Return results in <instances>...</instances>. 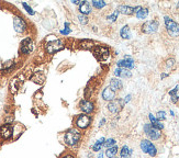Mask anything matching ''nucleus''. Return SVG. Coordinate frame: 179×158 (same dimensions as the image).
Wrapping results in <instances>:
<instances>
[{"mask_svg":"<svg viewBox=\"0 0 179 158\" xmlns=\"http://www.w3.org/2000/svg\"><path fill=\"white\" fill-rule=\"evenodd\" d=\"M133 150L128 146V145H123L120 149V158H132Z\"/></svg>","mask_w":179,"mask_h":158,"instance_id":"a211bd4d","label":"nucleus"},{"mask_svg":"<svg viewBox=\"0 0 179 158\" xmlns=\"http://www.w3.org/2000/svg\"><path fill=\"white\" fill-rule=\"evenodd\" d=\"M105 140H107V138H105V137L99 138V140H97V142L95 143L94 145H92V150H94V151H98V153H99V151L102 150V147L105 146Z\"/></svg>","mask_w":179,"mask_h":158,"instance_id":"4be33fe9","label":"nucleus"},{"mask_svg":"<svg viewBox=\"0 0 179 158\" xmlns=\"http://www.w3.org/2000/svg\"><path fill=\"white\" fill-rule=\"evenodd\" d=\"M120 36H121L123 40H130L131 38V30L128 24L124 25L121 29V31H120Z\"/></svg>","mask_w":179,"mask_h":158,"instance_id":"5701e85b","label":"nucleus"},{"mask_svg":"<svg viewBox=\"0 0 179 158\" xmlns=\"http://www.w3.org/2000/svg\"><path fill=\"white\" fill-rule=\"evenodd\" d=\"M131 98H132V96H131V94H128V96L125 97V99H124L123 100V102H124V104H126V103L129 102V101L131 100Z\"/></svg>","mask_w":179,"mask_h":158,"instance_id":"f704fd0d","label":"nucleus"},{"mask_svg":"<svg viewBox=\"0 0 179 158\" xmlns=\"http://www.w3.org/2000/svg\"><path fill=\"white\" fill-rule=\"evenodd\" d=\"M33 42H32V40L30 38H27L21 43V52L23 54H30L33 51Z\"/></svg>","mask_w":179,"mask_h":158,"instance_id":"f8f14e48","label":"nucleus"},{"mask_svg":"<svg viewBox=\"0 0 179 158\" xmlns=\"http://www.w3.org/2000/svg\"><path fill=\"white\" fill-rule=\"evenodd\" d=\"M156 119L158 121H164L166 120V112L165 111H158L156 114Z\"/></svg>","mask_w":179,"mask_h":158,"instance_id":"cd10ccee","label":"nucleus"},{"mask_svg":"<svg viewBox=\"0 0 179 158\" xmlns=\"http://www.w3.org/2000/svg\"><path fill=\"white\" fill-rule=\"evenodd\" d=\"M170 115H171V116H174V115H175L174 111H170Z\"/></svg>","mask_w":179,"mask_h":158,"instance_id":"ea45409f","label":"nucleus"},{"mask_svg":"<svg viewBox=\"0 0 179 158\" xmlns=\"http://www.w3.org/2000/svg\"><path fill=\"white\" fill-rule=\"evenodd\" d=\"M167 76H168V74H161V79H164V78L167 77Z\"/></svg>","mask_w":179,"mask_h":158,"instance_id":"58836bf2","label":"nucleus"},{"mask_svg":"<svg viewBox=\"0 0 179 158\" xmlns=\"http://www.w3.org/2000/svg\"><path fill=\"white\" fill-rule=\"evenodd\" d=\"M144 133H145V135L152 140H157L161 137V131L155 129L151 123L144 124Z\"/></svg>","mask_w":179,"mask_h":158,"instance_id":"7ed1b4c3","label":"nucleus"},{"mask_svg":"<svg viewBox=\"0 0 179 158\" xmlns=\"http://www.w3.org/2000/svg\"><path fill=\"white\" fill-rule=\"evenodd\" d=\"M62 158H75L73 155H70V154H67V155H65V156H63Z\"/></svg>","mask_w":179,"mask_h":158,"instance_id":"4c0bfd02","label":"nucleus"},{"mask_svg":"<svg viewBox=\"0 0 179 158\" xmlns=\"http://www.w3.org/2000/svg\"><path fill=\"white\" fill-rule=\"evenodd\" d=\"M22 6H23V7H24V8H25V10H27V11H28V12H29V13H30V14H32V16H33V14H34V13H35V12H34V11H33V9H32V8H31V7H29V5H28V3H22Z\"/></svg>","mask_w":179,"mask_h":158,"instance_id":"c756f323","label":"nucleus"},{"mask_svg":"<svg viewBox=\"0 0 179 158\" xmlns=\"http://www.w3.org/2000/svg\"><path fill=\"white\" fill-rule=\"evenodd\" d=\"M110 87L115 91V90L122 89L123 84H122V81L120 80L119 78H111V80H110Z\"/></svg>","mask_w":179,"mask_h":158,"instance_id":"412c9836","label":"nucleus"},{"mask_svg":"<svg viewBox=\"0 0 179 158\" xmlns=\"http://www.w3.org/2000/svg\"><path fill=\"white\" fill-rule=\"evenodd\" d=\"M114 158H118V157H114Z\"/></svg>","mask_w":179,"mask_h":158,"instance_id":"a19ab883","label":"nucleus"},{"mask_svg":"<svg viewBox=\"0 0 179 158\" xmlns=\"http://www.w3.org/2000/svg\"><path fill=\"white\" fill-rule=\"evenodd\" d=\"M115 98V91L112 89L111 87H107L105 88V90L102 91V99L105 101H112Z\"/></svg>","mask_w":179,"mask_h":158,"instance_id":"4468645a","label":"nucleus"},{"mask_svg":"<svg viewBox=\"0 0 179 158\" xmlns=\"http://www.w3.org/2000/svg\"><path fill=\"white\" fill-rule=\"evenodd\" d=\"M119 13L125 14V16H132L135 13V7H131V6H125V5H121L119 6L118 9Z\"/></svg>","mask_w":179,"mask_h":158,"instance_id":"2eb2a0df","label":"nucleus"},{"mask_svg":"<svg viewBox=\"0 0 179 158\" xmlns=\"http://www.w3.org/2000/svg\"><path fill=\"white\" fill-rule=\"evenodd\" d=\"M148 118H150V121H151V124L153 125V126L155 127V129L159 130V131H161V130L164 129V124L161 122V121H158L156 119V116H154V114L150 113L148 114Z\"/></svg>","mask_w":179,"mask_h":158,"instance_id":"6ab92c4d","label":"nucleus"},{"mask_svg":"<svg viewBox=\"0 0 179 158\" xmlns=\"http://www.w3.org/2000/svg\"><path fill=\"white\" fill-rule=\"evenodd\" d=\"M116 65H118V67H120V68H125L131 70L132 68H134V59H133L131 56L126 55L123 59L119 60V62L116 63Z\"/></svg>","mask_w":179,"mask_h":158,"instance_id":"1a4fd4ad","label":"nucleus"},{"mask_svg":"<svg viewBox=\"0 0 179 158\" xmlns=\"http://www.w3.org/2000/svg\"><path fill=\"white\" fill-rule=\"evenodd\" d=\"M159 28V22L156 20H151L146 21L143 25H142V32L145 34H153L157 32Z\"/></svg>","mask_w":179,"mask_h":158,"instance_id":"423d86ee","label":"nucleus"},{"mask_svg":"<svg viewBox=\"0 0 179 158\" xmlns=\"http://www.w3.org/2000/svg\"><path fill=\"white\" fill-rule=\"evenodd\" d=\"M116 145V140L114 138H108L105 140V148H110V147H113Z\"/></svg>","mask_w":179,"mask_h":158,"instance_id":"a878e982","label":"nucleus"},{"mask_svg":"<svg viewBox=\"0 0 179 158\" xmlns=\"http://www.w3.org/2000/svg\"><path fill=\"white\" fill-rule=\"evenodd\" d=\"M178 89H179V86L177 85L176 87L174 88V89H172V90H170V91L168 92V94H169V96L171 97V96H175V94H177V92H178Z\"/></svg>","mask_w":179,"mask_h":158,"instance_id":"7c9ffc66","label":"nucleus"},{"mask_svg":"<svg viewBox=\"0 0 179 158\" xmlns=\"http://www.w3.org/2000/svg\"><path fill=\"white\" fill-rule=\"evenodd\" d=\"M13 27L18 33H23L27 30V24H25L24 20L20 17H14L13 18Z\"/></svg>","mask_w":179,"mask_h":158,"instance_id":"9b49d317","label":"nucleus"},{"mask_svg":"<svg viewBox=\"0 0 179 158\" xmlns=\"http://www.w3.org/2000/svg\"><path fill=\"white\" fill-rule=\"evenodd\" d=\"M78 20L83 25H85V24H87V23H88V18H87V16H85V14H81V13L79 14Z\"/></svg>","mask_w":179,"mask_h":158,"instance_id":"c85d7f7f","label":"nucleus"},{"mask_svg":"<svg viewBox=\"0 0 179 158\" xmlns=\"http://www.w3.org/2000/svg\"><path fill=\"white\" fill-rule=\"evenodd\" d=\"M103 156H105V153L101 150V151H99V153H98V156H97V158H103Z\"/></svg>","mask_w":179,"mask_h":158,"instance_id":"c9c22d12","label":"nucleus"},{"mask_svg":"<svg viewBox=\"0 0 179 158\" xmlns=\"http://www.w3.org/2000/svg\"><path fill=\"white\" fill-rule=\"evenodd\" d=\"M142 151L147 155H150L151 157H155L157 155V148L150 140H141V144H140Z\"/></svg>","mask_w":179,"mask_h":158,"instance_id":"20e7f679","label":"nucleus"},{"mask_svg":"<svg viewBox=\"0 0 179 158\" xmlns=\"http://www.w3.org/2000/svg\"><path fill=\"white\" fill-rule=\"evenodd\" d=\"M70 32H72V30H70V29H65V30H62L61 33L64 34V35H67V34H69Z\"/></svg>","mask_w":179,"mask_h":158,"instance_id":"72a5a7b5","label":"nucleus"},{"mask_svg":"<svg viewBox=\"0 0 179 158\" xmlns=\"http://www.w3.org/2000/svg\"><path fill=\"white\" fill-rule=\"evenodd\" d=\"M174 63H175L174 58H170V59H168L167 62H166V66H167L168 68H171V67L174 66Z\"/></svg>","mask_w":179,"mask_h":158,"instance_id":"2f4dec72","label":"nucleus"},{"mask_svg":"<svg viewBox=\"0 0 179 158\" xmlns=\"http://www.w3.org/2000/svg\"><path fill=\"white\" fill-rule=\"evenodd\" d=\"M105 119L103 118L102 120L100 121V123H99V126H102V125H105Z\"/></svg>","mask_w":179,"mask_h":158,"instance_id":"e433bc0d","label":"nucleus"},{"mask_svg":"<svg viewBox=\"0 0 179 158\" xmlns=\"http://www.w3.org/2000/svg\"><path fill=\"white\" fill-rule=\"evenodd\" d=\"M91 124V118L87 114H78L75 119V125L80 130H86Z\"/></svg>","mask_w":179,"mask_h":158,"instance_id":"39448f33","label":"nucleus"},{"mask_svg":"<svg viewBox=\"0 0 179 158\" xmlns=\"http://www.w3.org/2000/svg\"><path fill=\"white\" fill-rule=\"evenodd\" d=\"M119 151V147L116 146H113V147H110V148H107L105 151V155L107 156L108 158H114L116 156V154H118Z\"/></svg>","mask_w":179,"mask_h":158,"instance_id":"b1692460","label":"nucleus"},{"mask_svg":"<svg viewBox=\"0 0 179 158\" xmlns=\"http://www.w3.org/2000/svg\"><path fill=\"white\" fill-rule=\"evenodd\" d=\"M79 109L83 111L84 114H91L95 110V104L88 100H81L79 102Z\"/></svg>","mask_w":179,"mask_h":158,"instance_id":"9d476101","label":"nucleus"},{"mask_svg":"<svg viewBox=\"0 0 179 158\" xmlns=\"http://www.w3.org/2000/svg\"><path fill=\"white\" fill-rule=\"evenodd\" d=\"M124 105L125 104H124L123 102V99H114V100L109 102V104H108V110H109L111 113L116 114L121 111Z\"/></svg>","mask_w":179,"mask_h":158,"instance_id":"0eeeda50","label":"nucleus"},{"mask_svg":"<svg viewBox=\"0 0 179 158\" xmlns=\"http://www.w3.org/2000/svg\"><path fill=\"white\" fill-rule=\"evenodd\" d=\"M118 16H119V11H118V10H115V11H114L111 16H108L107 19L110 21V22H114V21L118 19Z\"/></svg>","mask_w":179,"mask_h":158,"instance_id":"bb28decb","label":"nucleus"},{"mask_svg":"<svg viewBox=\"0 0 179 158\" xmlns=\"http://www.w3.org/2000/svg\"><path fill=\"white\" fill-rule=\"evenodd\" d=\"M79 10H80V13L81 14H89L91 12V5L87 1H81L80 5H79Z\"/></svg>","mask_w":179,"mask_h":158,"instance_id":"aec40b11","label":"nucleus"},{"mask_svg":"<svg viewBox=\"0 0 179 158\" xmlns=\"http://www.w3.org/2000/svg\"><path fill=\"white\" fill-rule=\"evenodd\" d=\"M170 100H171L172 103H177V102H178V100H179V97L177 96V94H175V96H171Z\"/></svg>","mask_w":179,"mask_h":158,"instance_id":"473e14b6","label":"nucleus"},{"mask_svg":"<svg viewBox=\"0 0 179 158\" xmlns=\"http://www.w3.org/2000/svg\"><path fill=\"white\" fill-rule=\"evenodd\" d=\"M63 48H64V45L61 40L51 41V42H47V44H46V51L49 54H54Z\"/></svg>","mask_w":179,"mask_h":158,"instance_id":"6e6552de","label":"nucleus"},{"mask_svg":"<svg viewBox=\"0 0 179 158\" xmlns=\"http://www.w3.org/2000/svg\"><path fill=\"white\" fill-rule=\"evenodd\" d=\"M12 132H13V127L10 124H5L3 126H1L0 129V135L1 137L5 138V140H8L12 136Z\"/></svg>","mask_w":179,"mask_h":158,"instance_id":"ddd939ff","label":"nucleus"},{"mask_svg":"<svg viewBox=\"0 0 179 158\" xmlns=\"http://www.w3.org/2000/svg\"><path fill=\"white\" fill-rule=\"evenodd\" d=\"M81 140V134L78 130L69 129L64 135V142L67 146H76Z\"/></svg>","mask_w":179,"mask_h":158,"instance_id":"f257e3e1","label":"nucleus"},{"mask_svg":"<svg viewBox=\"0 0 179 158\" xmlns=\"http://www.w3.org/2000/svg\"><path fill=\"white\" fill-rule=\"evenodd\" d=\"M114 76H116L119 78H130L132 76V73L129 69L118 67L116 69H114Z\"/></svg>","mask_w":179,"mask_h":158,"instance_id":"dca6fc26","label":"nucleus"},{"mask_svg":"<svg viewBox=\"0 0 179 158\" xmlns=\"http://www.w3.org/2000/svg\"><path fill=\"white\" fill-rule=\"evenodd\" d=\"M164 21H165L166 31H167L168 35L171 38H177L179 36V24L175 20H172L170 17H164Z\"/></svg>","mask_w":179,"mask_h":158,"instance_id":"f03ea898","label":"nucleus"},{"mask_svg":"<svg viewBox=\"0 0 179 158\" xmlns=\"http://www.w3.org/2000/svg\"><path fill=\"white\" fill-rule=\"evenodd\" d=\"M91 5L94 6V8H96V9H102L103 7L107 6V3H105V1H101V0H95V1H92Z\"/></svg>","mask_w":179,"mask_h":158,"instance_id":"393cba45","label":"nucleus"},{"mask_svg":"<svg viewBox=\"0 0 179 158\" xmlns=\"http://www.w3.org/2000/svg\"><path fill=\"white\" fill-rule=\"evenodd\" d=\"M135 16L137 19H146L148 16V9L147 8H143L141 6L135 7Z\"/></svg>","mask_w":179,"mask_h":158,"instance_id":"f3484780","label":"nucleus"}]
</instances>
